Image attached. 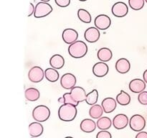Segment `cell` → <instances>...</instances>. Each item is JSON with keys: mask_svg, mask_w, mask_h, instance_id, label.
Returning <instances> with one entry per match:
<instances>
[{"mask_svg": "<svg viewBox=\"0 0 147 138\" xmlns=\"http://www.w3.org/2000/svg\"><path fill=\"white\" fill-rule=\"evenodd\" d=\"M143 78L144 80L147 83V69L144 72V74H143Z\"/></svg>", "mask_w": 147, "mask_h": 138, "instance_id": "obj_36", "label": "cell"}, {"mask_svg": "<svg viewBox=\"0 0 147 138\" xmlns=\"http://www.w3.org/2000/svg\"><path fill=\"white\" fill-rule=\"evenodd\" d=\"M100 32L97 27H90L88 28L84 32V37L88 43H96L100 38Z\"/></svg>", "mask_w": 147, "mask_h": 138, "instance_id": "obj_11", "label": "cell"}, {"mask_svg": "<svg viewBox=\"0 0 147 138\" xmlns=\"http://www.w3.org/2000/svg\"><path fill=\"white\" fill-rule=\"evenodd\" d=\"M112 14L116 17H123L129 12V7L126 3L123 1H118L115 3L111 9Z\"/></svg>", "mask_w": 147, "mask_h": 138, "instance_id": "obj_7", "label": "cell"}, {"mask_svg": "<svg viewBox=\"0 0 147 138\" xmlns=\"http://www.w3.org/2000/svg\"><path fill=\"white\" fill-rule=\"evenodd\" d=\"M58 101L62 103H70V104L74 105V106H77L78 103L74 101V99L72 97L70 93H65L63 94V97L60 98L58 99Z\"/></svg>", "mask_w": 147, "mask_h": 138, "instance_id": "obj_29", "label": "cell"}, {"mask_svg": "<svg viewBox=\"0 0 147 138\" xmlns=\"http://www.w3.org/2000/svg\"><path fill=\"white\" fill-rule=\"evenodd\" d=\"M34 10H35V7L33 5L32 3H30V7H29V12L27 16H28V17H30V16H32V14H34Z\"/></svg>", "mask_w": 147, "mask_h": 138, "instance_id": "obj_34", "label": "cell"}, {"mask_svg": "<svg viewBox=\"0 0 147 138\" xmlns=\"http://www.w3.org/2000/svg\"><path fill=\"white\" fill-rule=\"evenodd\" d=\"M50 65L55 69H61L65 65V59L61 55L55 54L50 59Z\"/></svg>", "mask_w": 147, "mask_h": 138, "instance_id": "obj_20", "label": "cell"}, {"mask_svg": "<svg viewBox=\"0 0 147 138\" xmlns=\"http://www.w3.org/2000/svg\"><path fill=\"white\" fill-rule=\"evenodd\" d=\"M135 138H147V132L141 131V132H138Z\"/></svg>", "mask_w": 147, "mask_h": 138, "instance_id": "obj_35", "label": "cell"}, {"mask_svg": "<svg viewBox=\"0 0 147 138\" xmlns=\"http://www.w3.org/2000/svg\"><path fill=\"white\" fill-rule=\"evenodd\" d=\"M145 1H146V2L147 3V0H145Z\"/></svg>", "mask_w": 147, "mask_h": 138, "instance_id": "obj_40", "label": "cell"}, {"mask_svg": "<svg viewBox=\"0 0 147 138\" xmlns=\"http://www.w3.org/2000/svg\"><path fill=\"white\" fill-rule=\"evenodd\" d=\"M96 138H112V135L107 130H101L98 132Z\"/></svg>", "mask_w": 147, "mask_h": 138, "instance_id": "obj_32", "label": "cell"}, {"mask_svg": "<svg viewBox=\"0 0 147 138\" xmlns=\"http://www.w3.org/2000/svg\"><path fill=\"white\" fill-rule=\"evenodd\" d=\"M53 12V7L47 2H39L35 6L34 16L35 18H42Z\"/></svg>", "mask_w": 147, "mask_h": 138, "instance_id": "obj_5", "label": "cell"}, {"mask_svg": "<svg viewBox=\"0 0 147 138\" xmlns=\"http://www.w3.org/2000/svg\"><path fill=\"white\" fill-rule=\"evenodd\" d=\"M94 24L98 30H106L109 28L111 24V20L106 14H99L95 18Z\"/></svg>", "mask_w": 147, "mask_h": 138, "instance_id": "obj_8", "label": "cell"}, {"mask_svg": "<svg viewBox=\"0 0 147 138\" xmlns=\"http://www.w3.org/2000/svg\"><path fill=\"white\" fill-rule=\"evenodd\" d=\"M103 109L102 106L99 104H95L91 106L90 110H89V115L93 119H100L102 117L103 114Z\"/></svg>", "mask_w": 147, "mask_h": 138, "instance_id": "obj_24", "label": "cell"}, {"mask_svg": "<svg viewBox=\"0 0 147 138\" xmlns=\"http://www.w3.org/2000/svg\"><path fill=\"white\" fill-rule=\"evenodd\" d=\"M88 53V46L86 43L81 40H77L70 45L68 47V53L72 57L78 59L83 57Z\"/></svg>", "mask_w": 147, "mask_h": 138, "instance_id": "obj_2", "label": "cell"}, {"mask_svg": "<svg viewBox=\"0 0 147 138\" xmlns=\"http://www.w3.org/2000/svg\"><path fill=\"white\" fill-rule=\"evenodd\" d=\"M116 101L121 106H126L131 103L130 95L123 90H121L116 96Z\"/></svg>", "mask_w": 147, "mask_h": 138, "instance_id": "obj_26", "label": "cell"}, {"mask_svg": "<svg viewBox=\"0 0 147 138\" xmlns=\"http://www.w3.org/2000/svg\"><path fill=\"white\" fill-rule=\"evenodd\" d=\"M45 77L50 82L54 83L58 80L60 76H59V73L57 72V69H55L53 68H48L45 70Z\"/></svg>", "mask_w": 147, "mask_h": 138, "instance_id": "obj_23", "label": "cell"}, {"mask_svg": "<svg viewBox=\"0 0 147 138\" xmlns=\"http://www.w3.org/2000/svg\"><path fill=\"white\" fill-rule=\"evenodd\" d=\"M97 57L100 61L106 63L111 60L113 57V53L111 50L108 47H101L98 51Z\"/></svg>", "mask_w": 147, "mask_h": 138, "instance_id": "obj_21", "label": "cell"}, {"mask_svg": "<svg viewBox=\"0 0 147 138\" xmlns=\"http://www.w3.org/2000/svg\"><path fill=\"white\" fill-rule=\"evenodd\" d=\"M78 110L76 106L70 103H63L58 109V116L63 122H71L77 116Z\"/></svg>", "mask_w": 147, "mask_h": 138, "instance_id": "obj_1", "label": "cell"}, {"mask_svg": "<svg viewBox=\"0 0 147 138\" xmlns=\"http://www.w3.org/2000/svg\"><path fill=\"white\" fill-rule=\"evenodd\" d=\"M55 1L60 7H67L70 4V0H55Z\"/></svg>", "mask_w": 147, "mask_h": 138, "instance_id": "obj_33", "label": "cell"}, {"mask_svg": "<svg viewBox=\"0 0 147 138\" xmlns=\"http://www.w3.org/2000/svg\"><path fill=\"white\" fill-rule=\"evenodd\" d=\"M129 123L128 116L124 114H119L116 115L113 119V126L116 129H123L127 126Z\"/></svg>", "mask_w": 147, "mask_h": 138, "instance_id": "obj_13", "label": "cell"}, {"mask_svg": "<svg viewBox=\"0 0 147 138\" xmlns=\"http://www.w3.org/2000/svg\"><path fill=\"white\" fill-rule=\"evenodd\" d=\"M45 77V71L40 66H34L28 73V78L32 83H39L42 81Z\"/></svg>", "mask_w": 147, "mask_h": 138, "instance_id": "obj_6", "label": "cell"}, {"mask_svg": "<svg viewBox=\"0 0 147 138\" xmlns=\"http://www.w3.org/2000/svg\"><path fill=\"white\" fill-rule=\"evenodd\" d=\"M98 99V92L96 89H93L87 94L86 101L88 105L93 106V105L96 104Z\"/></svg>", "mask_w": 147, "mask_h": 138, "instance_id": "obj_28", "label": "cell"}, {"mask_svg": "<svg viewBox=\"0 0 147 138\" xmlns=\"http://www.w3.org/2000/svg\"><path fill=\"white\" fill-rule=\"evenodd\" d=\"M24 95H25V98L27 99V100L30 101H35L38 100L40 97V93L38 89L32 87L26 89Z\"/></svg>", "mask_w": 147, "mask_h": 138, "instance_id": "obj_22", "label": "cell"}, {"mask_svg": "<svg viewBox=\"0 0 147 138\" xmlns=\"http://www.w3.org/2000/svg\"><path fill=\"white\" fill-rule=\"evenodd\" d=\"M101 106L105 113H111L116 109L117 106V101L113 98L108 97L102 101Z\"/></svg>", "mask_w": 147, "mask_h": 138, "instance_id": "obj_17", "label": "cell"}, {"mask_svg": "<svg viewBox=\"0 0 147 138\" xmlns=\"http://www.w3.org/2000/svg\"><path fill=\"white\" fill-rule=\"evenodd\" d=\"M50 116V110L45 105H39L36 106L32 111V117L38 122L47 121Z\"/></svg>", "mask_w": 147, "mask_h": 138, "instance_id": "obj_3", "label": "cell"}, {"mask_svg": "<svg viewBox=\"0 0 147 138\" xmlns=\"http://www.w3.org/2000/svg\"><path fill=\"white\" fill-rule=\"evenodd\" d=\"M44 128L40 122H32L29 125V132L32 137H38L42 135Z\"/></svg>", "mask_w": 147, "mask_h": 138, "instance_id": "obj_19", "label": "cell"}, {"mask_svg": "<svg viewBox=\"0 0 147 138\" xmlns=\"http://www.w3.org/2000/svg\"><path fill=\"white\" fill-rule=\"evenodd\" d=\"M96 126H97L96 123L91 119H83L80 124V129L86 133H90V132H94L96 129Z\"/></svg>", "mask_w": 147, "mask_h": 138, "instance_id": "obj_18", "label": "cell"}, {"mask_svg": "<svg viewBox=\"0 0 147 138\" xmlns=\"http://www.w3.org/2000/svg\"><path fill=\"white\" fill-rule=\"evenodd\" d=\"M129 126L134 132H141L146 126V120L144 117L140 114H134L129 120Z\"/></svg>", "mask_w": 147, "mask_h": 138, "instance_id": "obj_4", "label": "cell"}, {"mask_svg": "<svg viewBox=\"0 0 147 138\" xmlns=\"http://www.w3.org/2000/svg\"><path fill=\"white\" fill-rule=\"evenodd\" d=\"M78 17L79 20L83 22L87 23V24L91 22V15L89 12H88L85 9H79L78 10Z\"/></svg>", "mask_w": 147, "mask_h": 138, "instance_id": "obj_27", "label": "cell"}, {"mask_svg": "<svg viewBox=\"0 0 147 138\" xmlns=\"http://www.w3.org/2000/svg\"><path fill=\"white\" fill-rule=\"evenodd\" d=\"M40 1H42V2H48V1H50V0H40Z\"/></svg>", "mask_w": 147, "mask_h": 138, "instance_id": "obj_37", "label": "cell"}, {"mask_svg": "<svg viewBox=\"0 0 147 138\" xmlns=\"http://www.w3.org/2000/svg\"><path fill=\"white\" fill-rule=\"evenodd\" d=\"M145 0H129V4L134 10H141L144 6Z\"/></svg>", "mask_w": 147, "mask_h": 138, "instance_id": "obj_30", "label": "cell"}, {"mask_svg": "<svg viewBox=\"0 0 147 138\" xmlns=\"http://www.w3.org/2000/svg\"><path fill=\"white\" fill-rule=\"evenodd\" d=\"M78 1H86L87 0H78Z\"/></svg>", "mask_w": 147, "mask_h": 138, "instance_id": "obj_39", "label": "cell"}, {"mask_svg": "<svg viewBox=\"0 0 147 138\" xmlns=\"http://www.w3.org/2000/svg\"><path fill=\"white\" fill-rule=\"evenodd\" d=\"M76 82H77L76 77L75 76V75L70 73H65L60 79L61 86L63 89H67V90L73 89L76 86Z\"/></svg>", "mask_w": 147, "mask_h": 138, "instance_id": "obj_9", "label": "cell"}, {"mask_svg": "<svg viewBox=\"0 0 147 138\" xmlns=\"http://www.w3.org/2000/svg\"><path fill=\"white\" fill-rule=\"evenodd\" d=\"M70 94L76 102L79 103L80 102H83L86 100V92L83 88L80 86H75L70 91Z\"/></svg>", "mask_w": 147, "mask_h": 138, "instance_id": "obj_12", "label": "cell"}, {"mask_svg": "<svg viewBox=\"0 0 147 138\" xmlns=\"http://www.w3.org/2000/svg\"><path fill=\"white\" fill-rule=\"evenodd\" d=\"M116 69L121 74L127 73L131 69V63L128 59L122 57L119 59L116 63Z\"/></svg>", "mask_w": 147, "mask_h": 138, "instance_id": "obj_16", "label": "cell"}, {"mask_svg": "<svg viewBox=\"0 0 147 138\" xmlns=\"http://www.w3.org/2000/svg\"><path fill=\"white\" fill-rule=\"evenodd\" d=\"M65 138H74V137H70V136H67V137H65Z\"/></svg>", "mask_w": 147, "mask_h": 138, "instance_id": "obj_38", "label": "cell"}, {"mask_svg": "<svg viewBox=\"0 0 147 138\" xmlns=\"http://www.w3.org/2000/svg\"><path fill=\"white\" fill-rule=\"evenodd\" d=\"M138 101L142 105H147V91H142L138 96Z\"/></svg>", "mask_w": 147, "mask_h": 138, "instance_id": "obj_31", "label": "cell"}, {"mask_svg": "<svg viewBox=\"0 0 147 138\" xmlns=\"http://www.w3.org/2000/svg\"><path fill=\"white\" fill-rule=\"evenodd\" d=\"M32 138H36V137H32Z\"/></svg>", "mask_w": 147, "mask_h": 138, "instance_id": "obj_41", "label": "cell"}, {"mask_svg": "<svg viewBox=\"0 0 147 138\" xmlns=\"http://www.w3.org/2000/svg\"><path fill=\"white\" fill-rule=\"evenodd\" d=\"M112 123L113 122L110 118L107 117V116H103L98 119L96 124H97L98 129H101V130H107V129H110Z\"/></svg>", "mask_w": 147, "mask_h": 138, "instance_id": "obj_25", "label": "cell"}, {"mask_svg": "<svg viewBox=\"0 0 147 138\" xmlns=\"http://www.w3.org/2000/svg\"><path fill=\"white\" fill-rule=\"evenodd\" d=\"M109 70V66L104 62H98L93 67V73L98 78L104 77L108 74Z\"/></svg>", "mask_w": 147, "mask_h": 138, "instance_id": "obj_14", "label": "cell"}, {"mask_svg": "<svg viewBox=\"0 0 147 138\" xmlns=\"http://www.w3.org/2000/svg\"><path fill=\"white\" fill-rule=\"evenodd\" d=\"M62 37H63V40L65 43L71 45L77 41L78 38V33L74 29H65L63 32V34H62Z\"/></svg>", "mask_w": 147, "mask_h": 138, "instance_id": "obj_10", "label": "cell"}, {"mask_svg": "<svg viewBox=\"0 0 147 138\" xmlns=\"http://www.w3.org/2000/svg\"><path fill=\"white\" fill-rule=\"evenodd\" d=\"M131 91L135 93H141L146 89V82L140 78H135L131 80L129 85Z\"/></svg>", "mask_w": 147, "mask_h": 138, "instance_id": "obj_15", "label": "cell"}]
</instances>
